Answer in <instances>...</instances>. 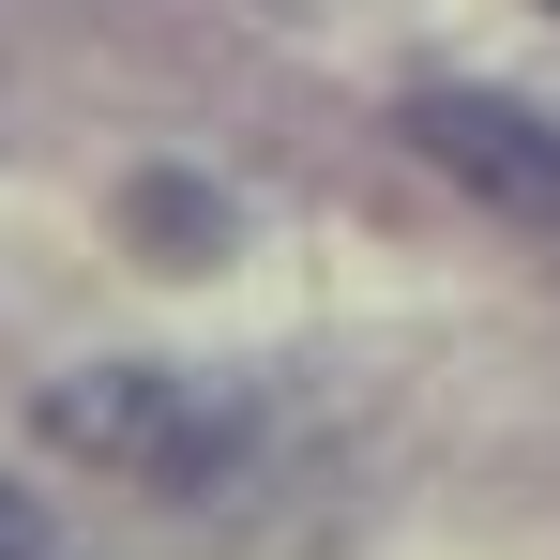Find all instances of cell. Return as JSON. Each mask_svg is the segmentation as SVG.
<instances>
[{"instance_id":"6da1fadb","label":"cell","mask_w":560,"mask_h":560,"mask_svg":"<svg viewBox=\"0 0 560 560\" xmlns=\"http://www.w3.org/2000/svg\"><path fill=\"white\" fill-rule=\"evenodd\" d=\"M46 424H61L77 455H106V469H212L243 440V409L197 394V378H61Z\"/></svg>"},{"instance_id":"7a4b0ae2","label":"cell","mask_w":560,"mask_h":560,"mask_svg":"<svg viewBox=\"0 0 560 560\" xmlns=\"http://www.w3.org/2000/svg\"><path fill=\"white\" fill-rule=\"evenodd\" d=\"M409 137L440 152V183H469L485 212H515V228H560V121L500 92H409Z\"/></svg>"},{"instance_id":"3957f363","label":"cell","mask_w":560,"mask_h":560,"mask_svg":"<svg viewBox=\"0 0 560 560\" xmlns=\"http://www.w3.org/2000/svg\"><path fill=\"white\" fill-rule=\"evenodd\" d=\"M0 560H77V546H61V530H46V515H31V500L0 485Z\"/></svg>"}]
</instances>
